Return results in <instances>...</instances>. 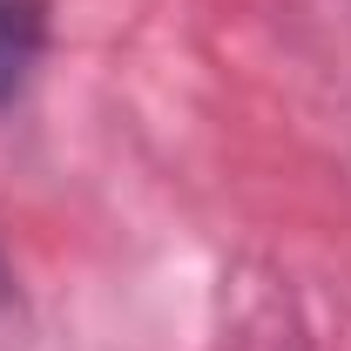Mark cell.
Returning <instances> with one entry per match:
<instances>
[{
    "mask_svg": "<svg viewBox=\"0 0 351 351\" xmlns=\"http://www.w3.org/2000/svg\"><path fill=\"white\" fill-rule=\"evenodd\" d=\"M47 47V0H0V101H14Z\"/></svg>",
    "mask_w": 351,
    "mask_h": 351,
    "instance_id": "obj_1",
    "label": "cell"
},
{
    "mask_svg": "<svg viewBox=\"0 0 351 351\" xmlns=\"http://www.w3.org/2000/svg\"><path fill=\"white\" fill-rule=\"evenodd\" d=\"M7 291H14V284H7V263H0V304H7Z\"/></svg>",
    "mask_w": 351,
    "mask_h": 351,
    "instance_id": "obj_2",
    "label": "cell"
}]
</instances>
